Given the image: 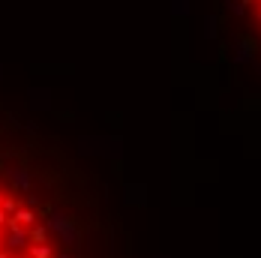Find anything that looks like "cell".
Segmentation results:
<instances>
[{
	"mask_svg": "<svg viewBox=\"0 0 261 258\" xmlns=\"http://www.w3.org/2000/svg\"><path fill=\"white\" fill-rule=\"evenodd\" d=\"M228 9L234 12L237 18L246 24V33H243V42H240V60L243 63H255L258 60L261 66V0H225Z\"/></svg>",
	"mask_w": 261,
	"mask_h": 258,
	"instance_id": "cell-1",
	"label": "cell"
},
{
	"mask_svg": "<svg viewBox=\"0 0 261 258\" xmlns=\"http://www.w3.org/2000/svg\"><path fill=\"white\" fill-rule=\"evenodd\" d=\"M6 228H9V237H6V243H3V246H6V249H24L27 240H30V228L18 225V222H12V219H9V225H6Z\"/></svg>",
	"mask_w": 261,
	"mask_h": 258,
	"instance_id": "cell-2",
	"label": "cell"
},
{
	"mask_svg": "<svg viewBox=\"0 0 261 258\" xmlns=\"http://www.w3.org/2000/svg\"><path fill=\"white\" fill-rule=\"evenodd\" d=\"M12 222H18V225H24V228H30V225H36V213L30 210V207H18L12 216H9Z\"/></svg>",
	"mask_w": 261,
	"mask_h": 258,
	"instance_id": "cell-3",
	"label": "cell"
},
{
	"mask_svg": "<svg viewBox=\"0 0 261 258\" xmlns=\"http://www.w3.org/2000/svg\"><path fill=\"white\" fill-rule=\"evenodd\" d=\"M27 255H30V258H54V249L48 246V243H33Z\"/></svg>",
	"mask_w": 261,
	"mask_h": 258,
	"instance_id": "cell-4",
	"label": "cell"
},
{
	"mask_svg": "<svg viewBox=\"0 0 261 258\" xmlns=\"http://www.w3.org/2000/svg\"><path fill=\"white\" fill-rule=\"evenodd\" d=\"M60 237H63V243H69V246H75L79 243V231H75V225H72V219H69V225L60 231Z\"/></svg>",
	"mask_w": 261,
	"mask_h": 258,
	"instance_id": "cell-5",
	"label": "cell"
},
{
	"mask_svg": "<svg viewBox=\"0 0 261 258\" xmlns=\"http://www.w3.org/2000/svg\"><path fill=\"white\" fill-rule=\"evenodd\" d=\"M45 237H48L45 225H30V243H45Z\"/></svg>",
	"mask_w": 261,
	"mask_h": 258,
	"instance_id": "cell-6",
	"label": "cell"
},
{
	"mask_svg": "<svg viewBox=\"0 0 261 258\" xmlns=\"http://www.w3.org/2000/svg\"><path fill=\"white\" fill-rule=\"evenodd\" d=\"M12 183H15L18 189H30V177H27V171H24V168L12 171Z\"/></svg>",
	"mask_w": 261,
	"mask_h": 258,
	"instance_id": "cell-7",
	"label": "cell"
},
{
	"mask_svg": "<svg viewBox=\"0 0 261 258\" xmlns=\"http://www.w3.org/2000/svg\"><path fill=\"white\" fill-rule=\"evenodd\" d=\"M48 225H51L54 231L60 234V231H63V228H66V225H69V219H66L63 213H51V219H48Z\"/></svg>",
	"mask_w": 261,
	"mask_h": 258,
	"instance_id": "cell-8",
	"label": "cell"
},
{
	"mask_svg": "<svg viewBox=\"0 0 261 258\" xmlns=\"http://www.w3.org/2000/svg\"><path fill=\"white\" fill-rule=\"evenodd\" d=\"M18 207H21V204H18V198H15V195H6V198H3V210H6L9 216H12Z\"/></svg>",
	"mask_w": 261,
	"mask_h": 258,
	"instance_id": "cell-9",
	"label": "cell"
},
{
	"mask_svg": "<svg viewBox=\"0 0 261 258\" xmlns=\"http://www.w3.org/2000/svg\"><path fill=\"white\" fill-rule=\"evenodd\" d=\"M6 225H9V213L0 207V228H6Z\"/></svg>",
	"mask_w": 261,
	"mask_h": 258,
	"instance_id": "cell-10",
	"label": "cell"
},
{
	"mask_svg": "<svg viewBox=\"0 0 261 258\" xmlns=\"http://www.w3.org/2000/svg\"><path fill=\"white\" fill-rule=\"evenodd\" d=\"M0 258H12V255H9V249H6V246H0Z\"/></svg>",
	"mask_w": 261,
	"mask_h": 258,
	"instance_id": "cell-11",
	"label": "cell"
},
{
	"mask_svg": "<svg viewBox=\"0 0 261 258\" xmlns=\"http://www.w3.org/2000/svg\"><path fill=\"white\" fill-rule=\"evenodd\" d=\"M3 198H6V195H3V192H0V207H3Z\"/></svg>",
	"mask_w": 261,
	"mask_h": 258,
	"instance_id": "cell-12",
	"label": "cell"
},
{
	"mask_svg": "<svg viewBox=\"0 0 261 258\" xmlns=\"http://www.w3.org/2000/svg\"><path fill=\"white\" fill-rule=\"evenodd\" d=\"M24 258H30V255H24Z\"/></svg>",
	"mask_w": 261,
	"mask_h": 258,
	"instance_id": "cell-13",
	"label": "cell"
}]
</instances>
